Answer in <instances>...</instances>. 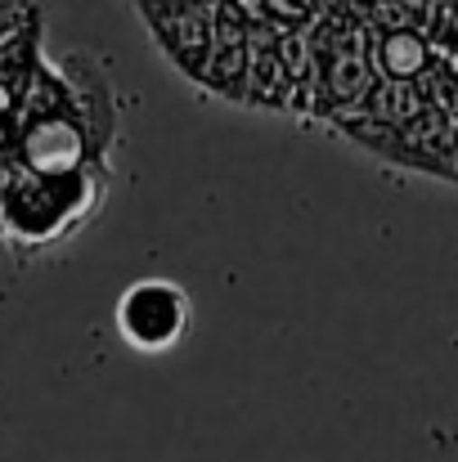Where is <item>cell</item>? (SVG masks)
Returning a JSON list of instances; mask_svg holds the SVG:
<instances>
[{
    "instance_id": "cell-3",
    "label": "cell",
    "mask_w": 458,
    "mask_h": 462,
    "mask_svg": "<svg viewBox=\"0 0 458 462\" xmlns=\"http://www.w3.org/2000/svg\"><path fill=\"white\" fill-rule=\"evenodd\" d=\"M252 27L257 18L238 5V0H220V18H216V45L202 72V90L243 104L248 95V63H252Z\"/></svg>"
},
{
    "instance_id": "cell-4",
    "label": "cell",
    "mask_w": 458,
    "mask_h": 462,
    "mask_svg": "<svg viewBox=\"0 0 458 462\" xmlns=\"http://www.w3.org/2000/svg\"><path fill=\"white\" fill-rule=\"evenodd\" d=\"M293 99V77L279 50V32L257 23L252 27V63H248V95L243 104L252 108H284Z\"/></svg>"
},
{
    "instance_id": "cell-1",
    "label": "cell",
    "mask_w": 458,
    "mask_h": 462,
    "mask_svg": "<svg viewBox=\"0 0 458 462\" xmlns=\"http://www.w3.org/2000/svg\"><path fill=\"white\" fill-rule=\"evenodd\" d=\"M108 166H86L72 175H36L0 162V243L32 261L63 247L104 207Z\"/></svg>"
},
{
    "instance_id": "cell-5",
    "label": "cell",
    "mask_w": 458,
    "mask_h": 462,
    "mask_svg": "<svg viewBox=\"0 0 458 462\" xmlns=\"http://www.w3.org/2000/svg\"><path fill=\"white\" fill-rule=\"evenodd\" d=\"M373 54H378V68L391 81H414L427 68V41L414 27H391L387 36H378Z\"/></svg>"
},
{
    "instance_id": "cell-2",
    "label": "cell",
    "mask_w": 458,
    "mask_h": 462,
    "mask_svg": "<svg viewBox=\"0 0 458 462\" xmlns=\"http://www.w3.org/2000/svg\"><path fill=\"white\" fill-rule=\"evenodd\" d=\"M117 337L140 350V355H166L189 337L193 323V301L175 279H136L122 288L117 306H113Z\"/></svg>"
}]
</instances>
